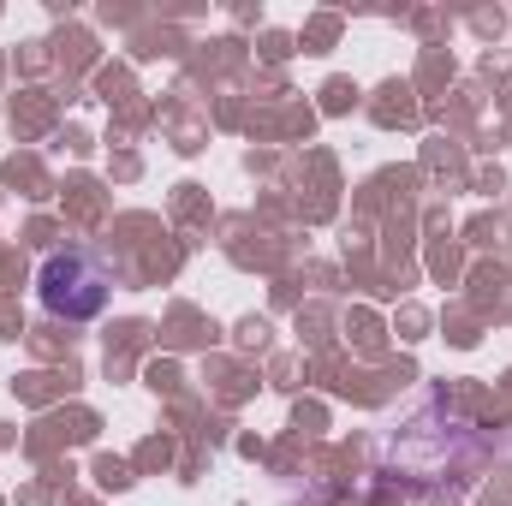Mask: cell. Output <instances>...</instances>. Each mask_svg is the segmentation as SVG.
<instances>
[{
  "mask_svg": "<svg viewBox=\"0 0 512 506\" xmlns=\"http://www.w3.org/2000/svg\"><path fill=\"white\" fill-rule=\"evenodd\" d=\"M36 292H42V304H48L54 316H66V322H90V316L108 310L114 274H108L90 251H54L48 262H42V274H36Z\"/></svg>",
  "mask_w": 512,
  "mask_h": 506,
  "instance_id": "cell-1",
  "label": "cell"
}]
</instances>
